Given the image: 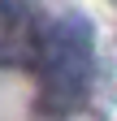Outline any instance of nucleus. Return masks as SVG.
I'll return each mask as SVG.
<instances>
[{
	"instance_id": "nucleus-1",
	"label": "nucleus",
	"mask_w": 117,
	"mask_h": 121,
	"mask_svg": "<svg viewBox=\"0 0 117 121\" xmlns=\"http://www.w3.org/2000/svg\"><path fill=\"white\" fill-rule=\"evenodd\" d=\"M91 26L82 17H61L48 26L43 35V78H48V91L61 104H78V95L87 91V78H91Z\"/></svg>"
}]
</instances>
